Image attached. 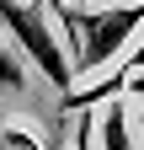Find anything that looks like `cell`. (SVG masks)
Returning a JSON list of instances; mask_svg holds the SVG:
<instances>
[{
  "instance_id": "6da1fadb",
  "label": "cell",
  "mask_w": 144,
  "mask_h": 150,
  "mask_svg": "<svg viewBox=\"0 0 144 150\" xmlns=\"http://www.w3.org/2000/svg\"><path fill=\"white\" fill-rule=\"evenodd\" d=\"M59 22L69 32V70H75V75H101V64L139 38V27H144V0L107 6V11L59 6Z\"/></svg>"
},
{
  "instance_id": "7a4b0ae2",
  "label": "cell",
  "mask_w": 144,
  "mask_h": 150,
  "mask_svg": "<svg viewBox=\"0 0 144 150\" xmlns=\"http://www.w3.org/2000/svg\"><path fill=\"white\" fill-rule=\"evenodd\" d=\"M0 22L11 27V38L32 54V64L43 70V81H53L59 91H75V70H69V54L59 48V38L48 27V11L38 0H0Z\"/></svg>"
},
{
  "instance_id": "3957f363",
  "label": "cell",
  "mask_w": 144,
  "mask_h": 150,
  "mask_svg": "<svg viewBox=\"0 0 144 150\" xmlns=\"http://www.w3.org/2000/svg\"><path fill=\"white\" fill-rule=\"evenodd\" d=\"M96 134H101V139H96L101 150H134V134H128V102H123V97L101 107V123H96Z\"/></svg>"
},
{
  "instance_id": "277c9868",
  "label": "cell",
  "mask_w": 144,
  "mask_h": 150,
  "mask_svg": "<svg viewBox=\"0 0 144 150\" xmlns=\"http://www.w3.org/2000/svg\"><path fill=\"white\" fill-rule=\"evenodd\" d=\"M27 81V70H22V59H16V54L0 43V86H22Z\"/></svg>"
},
{
  "instance_id": "5b68a950",
  "label": "cell",
  "mask_w": 144,
  "mask_h": 150,
  "mask_svg": "<svg viewBox=\"0 0 144 150\" xmlns=\"http://www.w3.org/2000/svg\"><path fill=\"white\" fill-rule=\"evenodd\" d=\"M75 150H96V123H91V118L75 123Z\"/></svg>"
},
{
  "instance_id": "8992f818",
  "label": "cell",
  "mask_w": 144,
  "mask_h": 150,
  "mask_svg": "<svg viewBox=\"0 0 144 150\" xmlns=\"http://www.w3.org/2000/svg\"><path fill=\"white\" fill-rule=\"evenodd\" d=\"M38 6H43V0H38Z\"/></svg>"
}]
</instances>
